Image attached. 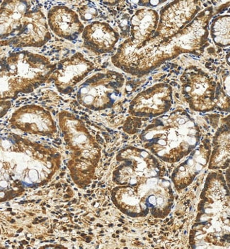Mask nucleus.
<instances>
[{
	"label": "nucleus",
	"mask_w": 230,
	"mask_h": 249,
	"mask_svg": "<svg viewBox=\"0 0 230 249\" xmlns=\"http://www.w3.org/2000/svg\"><path fill=\"white\" fill-rule=\"evenodd\" d=\"M159 15L153 9H138L130 18L131 39L135 43H142L155 36L159 24Z\"/></svg>",
	"instance_id": "a211bd4d"
},
{
	"label": "nucleus",
	"mask_w": 230,
	"mask_h": 249,
	"mask_svg": "<svg viewBox=\"0 0 230 249\" xmlns=\"http://www.w3.org/2000/svg\"><path fill=\"white\" fill-rule=\"evenodd\" d=\"M230 165V114L222 119L214 133L208 163L210 170H225Z\"/></svg>",
	"instance_id": "f3484780"
},
{
	"label": "nucleus",
	"mask_w": 230,
	"mask_h": 249,
	"mask_svg": "<svg viewBox=\"0 0 230 249\" xmlns=\"http://www.w3.org/2000/svg\"><path fill=\"white\" fill-rule=\"evenodd\" d=\"M47 19L50 29L56 36L70 41L78 38L85 28L77 13L66 6L51 8Z\"/></svg>",
	"instance_id": "2eb2a0df"
},
{
	"label": "nucleus",
	"mask_w": 230,
	"mask_h": 249,
	"mask_svg": "<svg viewBox=\"0 0 230 249\" xmlns=\"http://www.w3.org/2000/svg\"><path fill=\"white\" fill-rule=\"evenodd\" d=\"M181 93L189 108L194 111L206 113L217 107V95L220 83L196 67L184 70L180 78Z\"/></svg>",
	"instance_id": "6e6552de"
},
{
	"label": "nucleus",
	"mask_w": 230,
	"mask_h": 249,
	"mask_svg": "<svg viewBox=\"0 0 230 249\" xmlns=\"http://www.w3.org/2000/svg\"><path fill=\"white\" fill-rule=\"evenodd\" d=\"M124 83L125 78L118 71L108 70L96 73L81 86L77 93V101L93 110L111 108L121 96Z\"/></svg>",
	"instance_id": "0eeeda50"
},
{
	"label": "nucleus",
	"mask_w": 230,
	"mask_h": 249,
	"mask_svg": "<svg viewBox=\"0 0 230 249\" xmlns=\"http://www.w3.org/2000/svg\"><path fill=\"white\" fill-rule=\"evenodd\" d=\"M0 16L1 46L40 48L51 39L46 16L31 1L5 0Z\"/></svg>",
	"instance_id": "20e7f679"
},
{
	"label": "nucleus",
	"mask_w": 230,
	"mask_h": 249,
	"mask_svg": "<svg viewBox=\"0 0 230 249\" xmlns=\"http://www.w3.org/2000/svg\"><path fill=\"white\" fill-rule=\"evenodd\" d=\"M84 47L96 54L109 53L119 42V33L108 23L92 21L84 29Z\"/></svg>",
	"instance_id": "dca6fc26"
},
{
	"label": "nucleus",
	"mask_w": 230,
	"mask_h": 249,
	"mask_svg": "<svg viewBox=\"0 0 230 249\" xmlns=\"http://www.w3.org/2000/svg\"><path fill=\"white\" fill-rule=\"evenodd\" d=\"M199 1H174L161 9L155 37L167 38L182 31L200 13Z\"/></svg>",
	"instance_id": "9d476101"
},
{
	"label": "nucleus",
	"mask_w": 230,
	"mask_h": 249,
	"mask_svg": "<svg viewBox=\"0 0 230 249\" xmlns=\"http://www.w3.org/2000/svg\"><path fill=\"white\" fill-rule=\"evenodd\" d=\"M226 62L228 65L230 66V52L226 55Z\"/></svg>",
	"instance_id": "b1692460"
},
{
	"label": "nucleus",
	"mask_w": 230,
	"mask_h": 249,
	"mask_svg": "<svg viewBox=\"0 0 230 249\" xmlns=\"http://www.w3.org/2000/svg\"><path fill=\"white\" fill-rule=\"evenodd\" d=\"M56 68L49 59L27 51L10 53L1 58V99H15L48 82Z\"/></svg>",
	"instance_id": "39448f33"
},
{
	"label": "nucleus",
	"mask_w": 230,
	"mask_h": 249,
	"mask_svg": "<svg viewBox=\"0 0 230 249\" xmlns=\"http://www.w3.org/2000/svg\"><path fill=\"white\" fill-rule=\"evenodd\" d=\"M189 233L192 249H230V191L222 174L211 172Z\"/></svg>",
	"instance_id": "f03ea898"
},
{
	"label": "nucleus",
	"mask_w": 230,
	"mask_h": 249,
	"mask_svg": "<svg viewBox=\"0 0 230 249\" xmlns=\"http://www.w3.org/2000/svg\"><path fill=\"white\" fill-rule=\"evenodd\" d=\"M225 180H226L227 185H228V188L230 191V165L229 167L227 169L226 172H225Z\"/></svg>",
	"instance_id": "5701e85b"
},
{
	"label": "nucleus",
	"mask_w": 230,
	"mask_h": 249,
	"mask_svg": "<svg viewBox=\"0 0 230 249\" xmlns=\"http://www.w3.org/2000/svg\"><path fill=\"white\" fill-rule=\"evenodd\" d=\"M119 166L113 171V180L119 186L135 187L154 177H163L165 168L144 149L127 147L116 156Z\"/></svg>",
	"instance_id": "423d86ee"
},
{
	"label": "nucleus",
	"mask_w": 230,
	"mask_h": 249,
	"mask_svg": "<svg viewBox=\"0 0 230 249\" xmlns=\"http://www.w3.org/2000/svg\"><path fill=\"white\" fill-rule=\"evenodd\" d=\"M165 2V1H138V4L142 7H157L159 4Z\"/></svg>",
	"instance_id": "4be33fe9"
},
{
	"label": "nucleus",
	"mask_w": 230,
	"mask_h": 249,
	"mask_svg": "<svg viewBox=\"0 0 230 249\" xmlns=\"http://www.w3.org/2000/svg\"><path fill=\"white\" fill-rule=\"evenodd\" d=\"M213 15V7L206 8L182 31L169 38L153 36L142 43L127 39L112 57V63L124 72L142 77L180 54L199 55L208 46L210 21Z\"/></svg>",
	"instance_id": "f257e3e1"
},
{
	"label": "nucleus",
	"mask_w": 230,
	"mask_h": 249,
	"mask_svg": "<svg viewBox=\"0 0 230 249\" xmlns=\"http://www.w3.org/2000/svg\"><path fill=\"white\" fill-rule=\"evenodd\" d=\"M212 152V144L208 139H204L198 147L187 156V158L174 170L172 181L178 192L190 186L197 176L209 163Z\"/></svg>",
	"instance_id": "ddd939ff"
},
{
	"label": "nucleus",
	"mask_w": 230,
	"mask_h": 249,
	"mask_svg": "<svg viewBox=\"0 0 230 249\" xmlns=\"http://www.w3.org/2000/svg\"><path fill=\"white\" fill-rule=\"evenodd\" d=\"M210 34L216 46L230 47V15L218 16L211 23Z\"/></svg>",
	"instance_id": "6ab92c4d"
},
{
	"label": "nucleus",
	"mask_w": 230,
	"mask_h": 249,
	"mask_svg": "<svg viewBox=\"0 0 230 249\" xmlns=\"http://www.w3.org/2000/svg\"><path fill=\"white\" fill-rule=\"evenodd\" d=\"M60 124L66 144L71 147L76 157V162L82 163L83 160L96 164L100 159V147L89 135L84 124L74 118L71 113H60Z\"/></svg>",
	"instance_id": "1a4fd4ad"
},
{
	"label": "nucleus",
	"mask_w": 230,
	"mask_h": 249,
	"mask_svg": "<svg viewBox=\"0 0 230 249\" xmlns=\"http://www.w3.org/2000/svg\"><path fill=\"white\" fill-rule=\"evenodd\" d=\"M198 124L183 108L155 118L140 135L144 147L161 161L177 163L200 144Z\"/></svg>",
	"instance_id": "7ed1b4c3"
},
{
	"label": "nucleus",
	"mask_w": 230,
	"mask_h": 249,
	"mask_svg": "<svg viewBox=\"0 0 230 249\" xmlns=\"http://www.w3.org/2000/svg\"><path fill=\"white\" fill-rule=\"evenodd\" d=\"M172 87L159 83L152 86L135 96L130 103L129 113L141 118H155L168 113L172 107Z\"/></svg>",
	"instance_id": "9b49d317"
},
{
	"label": "nucleus",
	"mask_w": 230,
	"mask_h": 249,
	"mask_svg": "<svg viewBox=\"0 0 230 249\" xmlns=\"http://www.w3.org/2000/svg\"><path fill=\"white\" fill-rule=\"evenodd\" d=\"M80 18L84 21H89L96 18L99 15L97 9L93 5L86 4V5L80 6L77 9Z\"/></svg>",
	"instance_id": "aec40b11"
},
{
	"label": "nucleus",
	"mask_w": 230,
	"mask_h": 249,
	"mask_svg": "<svg viewBox=\"0 0 230 249\" xmlns=\"http://www.w3.org/2000/svg\"><path fill=\"white\" fill-rule=\"evenodd\" d=\"M94 64L80 53L60 60L48 82H53L60 92L69 93L94 70Z\"/></svg>",
	"instance_id": "f8f14e48"
},
{
	"label": "nucleus",
	"mask_w": 230,
	"mask_h": 249,
	"mask_svg": "<svg viewBox=\"0 0 230 249\" xmlns=\"http://www.w3.org/2000/svg\"><path fill=\"white\" fill-rule=\"evenodd\" d=\"M217 110L230 113V99L220 86L217 95Z\"/></svg>",
	"instance_id": "412c9836"
},
{
	"label": "nucleus",
	"mask_w": 230,
	"mask_h": 249,
	"mask_svg": "<svg viewBox=\"0 0 230 249\" xmlns=\"http://www.w3.org/2000/svg\"><path fill=\"white\" fill-rule=\"evenodd\" d=\"M12 127L25 132L51 137L56 132L55 123L44 109L34 106L24 107L13 115Z\"/></svg>",
	"instance_id": "4468645a"
}]
</instances>
